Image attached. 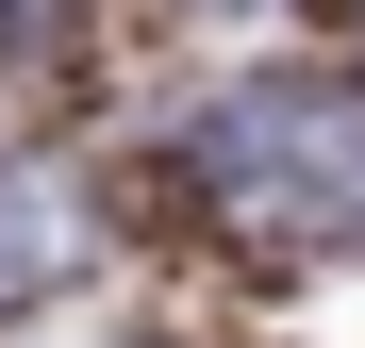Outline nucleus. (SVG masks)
Returning a JSON list of instances; mask_svg holds the SVG:
<instances>
[{
  "mask_svg": "<svg viewBox=\"0 0 365 348\" xmlns=\"http://www.w3.org/2000/svg\"><path fill=\"white\" fill-rule=\"evenodd\" d=\"M182 183L250 232H316L365 216V100L349 83H232L200 133H182Z\"/></svg>",
  "mask_w": 365,
  "mask_h": 348,
  "instance_id": "1",
  "label": "nucleus"
},
{
  "mask_svg": "<svg viewBox=\"0 0 365 348\" xmlns=\"http://www.w3.org/2000/svg\"><path fill=\"white\" fill-rule=\"evenodd\" d=\"M83 249H100V232H83V183H67V166H0V315H34Z\"/></svg>",
  "mask_w": 365,
  "mask_h": 348,
  "instance_id": "2",
  "label": "nucleus"
},
{
  "mask_svg": "<svg viewBox=\"0 0 365 348\" xmlns=\"http://www.w3.org/2000/svg\"><path fill=\"white\" fill-rule=\"evenodd\" d=\"M67 33V0H0V50H50Z\"/></svg>",
  "mask_w": 365,
  "mask_h": 348,
  "instance_id": "3",
  "label": "nucleus"
},
{
  "mask_svg": "<svg viewBox=\"0 0 365 348\" xmlns=\"http://www.w3.org/2000/svg\"><path fill=\"white\" fill-rule=\"evenodd\" d=\"M332 17H349V33H365V0H332Z\"/></svg>",
  "mask_w": 365,
  "mask_h": 348,
  "instance_id": "4",
  "label": "nucleus"
}]
</instances>
